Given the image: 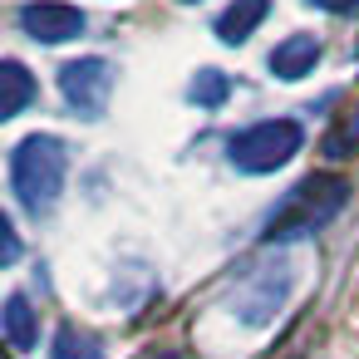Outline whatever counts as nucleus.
<instances>
[{
    "label": "nucleus",
    "instance_id": "obj_1",
    "mask_svg": "<svg viewBox=\"0 0 359 359\" xmlns=\"http://www.w3.org/2000/svg\"><path fill=\"white\" fill-rule=\"evenodd\" d=\"M349 177H339V172H310L305 182H295L280 202H276V212L266 217V226H261V241H295V236H315L320 226H330L339 212H344V202H349Z\"/></svg>",
    "mask_w": 359,
    "mask_h": 359
},
{
    "label": "nucleus",
    "instance_id": "obj_2",
    "mask_svg": "<svg viewBox=\"0 0 359 359\" xmlns=\"http://www.w3.org/2000/svg\"><path fill=\"white\" fill-rule=\"evenodd\" d=\"M69 177V148L55 133H30L11 148V192L30 217L55 212L60 192Z\"/></svg>",
    "mask_w": 359,
    "mask_h": 359
},
{
    "label": "nucleus",
    "instance_id": "obj_3",
    "mask_svg": "<svg viewBox=\"0 0 359 359\" xmlns=\"http://www.w3.org/2000/svg\"><path fill=\"white\" fill-rule=\"evenodd\" d=\"M300 143H305V128L295 118H261V123H251V128L226 138V158H231L236 172L261 177V172L285 168L300 153Z\"/></svg>",
    "mask_w": 359,
    "mask_h": 359
},
{
    "label": "nucleus",
    "instance_id": "obj_4",
    "mask_svg": "<svg viewBox=\"0 0 359 359\" xmlns=\"http://www.w3.org/2000/svg\"><path fill=\"white\" fill-rule=\"evenodd\" d=\"M60 94L65 104L79 114V118H99L109 109V94H114V65L104 55H84V60H69L60 69Z\"/></svg>",
    "mask_w": 359,
    "mask_h": 359
},
{
    "label": "nucleus",
    "instance_id": "obj_5",
    "mask_svg": "<svg viewBox=\"0 0 359 359\" xmlns=\"http://www.w3.org/2000/svg\"><path fill=\"white\" fill-rule=\"evenodd\" d=\"M15 25L35 45H69V40H79L89 30L84 11L79 6H65V0H25V6L15 11Z\"/></svg>",
    "mask_w": 359,
    "mask_h": 359
},
{
    "label": "nucleus",
    "instance_id": "obj_6",
    "mask_svg": "<svg viewBox=\"0 0 359 359\" xmlns=\"http://www.w3.org/2000/svg\"><path fill=\"white\" fill-rule=\"evenodd\" d=\"M315 65H320V40H315V35H285V40L266 55V69H271L276 79H285V84L315 74Z\"/></svg>",
    "mask_w": 359,
    "mask_h": 359
},
{
    "label": "nucleus",
    "instance_id": "obj_7",
    "mask_svg": "<svg viewBox=\"0 0 359 359\" xmlns=\"http://www.w3.org/2000/svg\"><path fill=\"white\" fill-rule=\"evenodd\" d=\"M266 15H271V0H231V6L212 20V30H217L222 45H246Z\"/></svg>",
    "mask_w": 359,
    "mask_h": 359
},
{
    "label": "nucleus",
    "instance_id": "obj_8",
    "mask_svg": "<svg viewBox=\"0 0 359 359\" xmlns=\"http://www.w3.org/2000/svg\"><path fill=\"white\" fill-rule=\"evenodd\" d=\"M0 325H6V339H11V349H35V344H40V315H35V305H30L20 290H15V295H6Z\"/></svg>",
    "mask_w": 359,
    "mask_h": 359
},
{
    "label": "nucleus",
    "instance_id": "obj_9",
    "mask_svg": "<svg viewBox=\"0 0 359 359\" xmlns=\"http://www.w3.org/2000/svg\"><path fill=\"white\" fill-rule=\"evenodd\" d=\"M50 359H104V339L84 325H60V334L50 344Z\"/></svg>",
    "mask_w": 359,
    "mask_h": 359
},
{
    "label": "nucleus",
    "instance_id": "obj_10",
    "mask_svg": "<svg viewBox=\"0 0 359 359\" xmlns=\"http://www.w3.org/2000/svg\"><path fill=\"white\" fill-rule=\"evenodd\" d=\"M0 79H6V104H0V118H20L25 104L35 99V79H30V69H25L20 60H6V65H0Z\"/></svg>",
    "mask_w": 359,
    "mask_h": 359
},
{
    "label": "nucleus",
    "instance_id": "obj_11",
    "mask_svg": "<svg viewBox=\"0 0 359 359\" xmlns=\"http://www.w3.org/2000/svg\"><path fill=\"white\" fill-rule=\"evenodd\" d=\"M226 94H231V79H226L222 69H197V79L187 84V99H192L197 109H222Z\"/></svg>",
    "mask_w": 359,
    "mask_h": 359
},
{
    "label": "nucleus",
    "instance_id": "obj_12",
    "mask_svg": "<svg viewBox=\"0 0 359 359\" xmlns=\"http://www.w3.org/2000/svg\"><path fill=\"white\" fill-rule=\"evenodd\" d=\"M325 153L330 158H349V153H359V104L339 118V128L325 138Z\"/></svg>",
    "mask_w": 359,
    "mask_h": 359
},
{
    "label": "nucleus",
    "instance_id": "obj_13",
    "mask_svg": "<svg viewBox=\"0 0 359 359\" xmlns=\"http://www.w3.org/2000/svg\"><path fill=\"white\" fill-rule=\"evenodd\" d=\"M305 6H315L325 15H359V0H305Z\"/></svg>",
    "mask_w": 359,
    "mask_h": 359
},
{
    "label": "nucleus",
    "instance_id": "obj_14",
    "mask_svg": "<svg viewBox=\"0 0 359 359\" xmlns=\"http://www.w3.org/2000/svg\"><path fill=\"white\" fill-rule=\"evenodd\" d=\"M0 231H6V266H11V261L20 256V241H15V226H11V222H6V226H0Z\"/></svg>",
    "mask_w": 359,
    "mask_h": 359
},
{
    "label": "nucleus",
    "instance_id": "obj_15",
    "mask_svg": "<svg viewBox=\"0 0 359 359\" xmlns=\"http://www.w3.org/2000/svg\"><path fill=\"white\" fill-rule=\"evenodd\" d=\"M138 359H182V354H177V349H143Z\"/></svg>",
    "mask_w": 359,
    "mask_h": 359
},
{
    "label": "nucleus",
    "instance_id": "obj_16",
    "mask_svg": "<svg viewBox=\"0 0 359 359\" xmlns=\"http://www.w3.org/2000/svg\"><path fill=\"white\" fill-rule=\"evenodd\" d=\"M182 6H197V0H182Z\"/></svg>",
    "mask_w": 359,
    "mask_h": 359
}]
</instances>
